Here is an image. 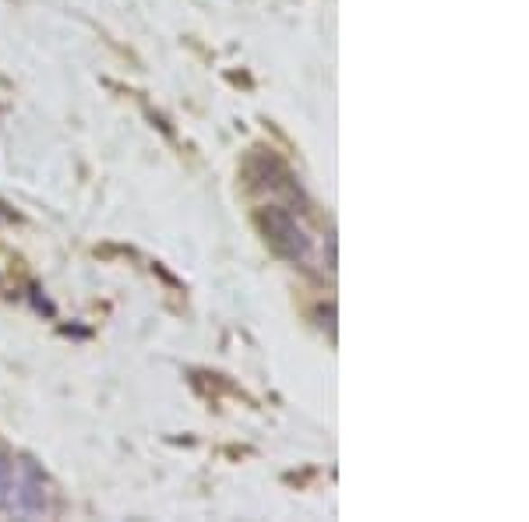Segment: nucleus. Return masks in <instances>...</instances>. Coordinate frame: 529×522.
Wrapping results in <instances>:
<instances>
[{
	"label": "nucleus",
	"instance_id": "nucleus-1",
	"mask_svg": "<svg viewBox=\"0 0 529 522\" xmlns=\"http://www.w3.org/2000/svg\"><path fill=\"white\" fill-rule=\"evenodd\" d=\"M258 223H261L269 243H272L283 258H289V261H307V254H311L307 234L296 226V219H293L286 208H265V212L258 215Z\"/></svg>",
	"mask_w": 529,
	"mask_h": 522
},
{
	"label": "nucleus",
	"instance_id": "nucleus-2",
	"mask_svg": "<svg viewBox=\"0 0 529 522\" xmlns=\"http://www.w3.org/2000/svg\"><path fill=\"white\" fill-rule=\"evenodd\" d=\"M14 501L25 516H42L46 512V477L32 462L22 466V481L14 483Z\"/></svg>",
	"mask_w": 529,
	"mask_h": 522
},
{
	"label": "nucleus",
	"instance_id": "nucleus-3",
	"mask_svg": "<svg viewBox=\"0 0 529 522\" xmlns=\"http://www.w3.org/2000/svg\"><path fill=\"white\" fill-rule=\"evenodd\" d=\"M14 508V462L0 455V512Z\"/></svg>",
	"mask_w": 529,
	"mask_h": 522
}]
</instances>
